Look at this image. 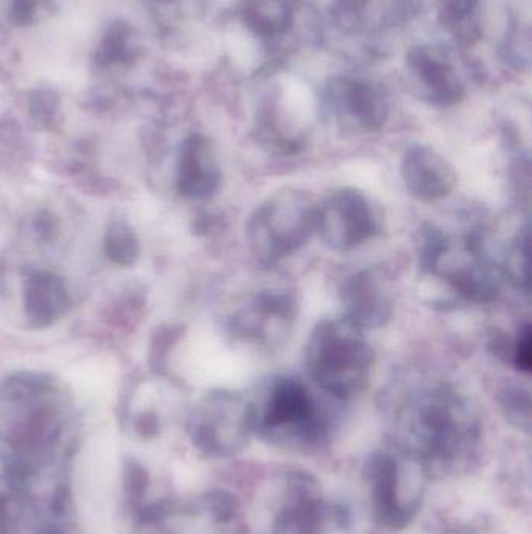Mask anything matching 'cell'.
Listing matches in <instances>:
<instances>
[{"mask_svg":"<svg viewBox=\"0 0 532 534\" xmlns=\"http://www.w3.org/2000/svg\"><path fill=\"white\" fill-rule=\"evenodd\" d=\"M400 452L425 475L456 474L478 449L481 419L475 405L447 385L409 392L395 416Z\"/></svg>","mask_w":532,"mask_h":534,"instance_id":"obj_1","label":"cell"},{"mask_svg":"<svg viewBox=\"0 0 532 534\" xmlns=\"http://www.w3.org/2000/svg\"><path fill=\"white\" fill-rule=\"evenodd\" d=\"M478 233L448 236L439 228L423 230L419 271L423 289H439L433 303H489L500 292V267L487 257Z\"/></svg>","mask_w":532,"mask_h":534,"instance_id":"obj_2","label":"cell"},{"mask_svg":"<svg viewBox=\"0 0 532 534\" xmlns=\"http://www.w3.org/2000/svg\"><path fill=\"white\" fill-rule=\"evenodd\" d=\"M373 363L366 333L347 317L320 322L306 342L309 378L336 399H350L366 388Z\"/></svg>","mask_w":532,"mask_h":534,"instance_id":"obj_3","label":"cell"},{"mask_svg":"<svg viewBox=\"0 0 532 534\" xmlns=\"http://www.w3.org/2000/svg\"><path fill=\"white\" fill-rule=\"evenodd\" d=\"M253 435L283 449L308 450L327 438L328 422L313 392L300 378L277 377L253 402Z\"/></svg>","mask_w":532,"mask_h":534,"instance_id":"obj_4","label":"cell"},{"mask_svg":"<svg viewBox=\"0 0 532 534\" xmlns=\"http://www.w3.org/2000/svg\"><path fill=\"white\" fill-rule=\"evenodd\" d=\"M317 232V205L300 189L283 188L259 203L245 227L253 257L274 266L306 246Z\"/></svg>","mask_w":532,"mask_h":534,"instance_id":"obj_5","label":"cell"},{"mask_svg":"<svg viewBox=\"0 0 532 534\" xmlns=\"http://www.w3.org/2000/svg\"><path fill=\"white\" fill-rule=\"evenodd\" d=\"M403 455V453H401ZM423 472L408 456L375 452L364 464L373 517L381 527L403 530L419 514L423 497Z\"/></svg>","mask_w":532,"mask_h":534,"instance_id":"obj_6","label":"cell"},{"mask_svg":"<svg viewBox=\"0 0 532 534\" xmlns=\"http://www.w3.org/2000/svg\"><path fill=\"white\" fill-rule=\"evenodd\" d=\"M188 430L192 444L205 455H238L253 436L250 402L235 391H211L192 411Z\"/></svg>","mask_w":532,"mask_h":534,"instance_id":"obj_7","label":"cell"},{"mask_svg":"<svg viewBox=\"0 0 532 534\" xmlns=\"http://www.w3.org/2000/svg\"><path fill=\"white\" fill-rule=\"evenodd\" d=\"M297 321V303L284 292L263 291L241 297L231 311L228 328L241 342L274 350L288 341Z\"/></svg>","mask_w":532,"mask_h":534,"instance_id":"obj_8","label":"cell"},{"mask_svg":"<svg viewBox=\"0 0 532 534\" xmlns=\"http://www.w3.org/2000/svg\"><path fill=\"white\" fill-rule=\"evenodd\" d=\"M380 213L358 189H337L317 207V232L336 252L366 244L380 232Z\"/></svg>","mask_w":532,"mask_h":534,"instance_id":"obj_9","label":"cell"},{"mask_svg":"<svg viewBox=\"0 0 532 534\" xmlns=\"http://www.w3.org/2000/svg\"><path fill=\"white\" fill-rule=\"evenodd\" d=\"M328 525L347 527V511L325 503L319 483L313 475L306 472L288 475L283 503L275 517L272 533L323 534Z\"/></svg>","mask_w":532,"mask_h":534,"instance_id":"obj_10","label":"cell"},{"mask_svg":"<svg viewBox=\"0 0 532 534\" xmlns=\"http://www.w3.org/2000/svg\"><path fill=\"white\" fill-rule=\"evenodd\" d=\"M341 302L344 317L362 330L384 327L394 314L391 283L380 269H364L348 277L341 288Z\"/></svg>","mask_w":532,"mask_h":534,"instance_id":"obj_11","label":"cell"},{"mask_svg":"<svg viewBox=\"0 0 532 534\" xmlns=\"http://www.w3.org/2000/svg\"><path fill=\"white\" fill-rule=\"evenodd\" d=\"M401 180L406 191L420 202H437L450 196L456 172L447 158L426 146H412L401 160Z\"/></svg>","mask_w":532,"mask_h":534,"instance_id":"obj_12","label":"cell"},{"mask_svg":"<svg viewBox=\"0 0 532 534\" xmlns=\"http://www.w3.org/2000/svg\"><path fill=\"white\" fill-rule=\"evenodd\" d=\"M333 104L342 129L352 133L380 130L389 114L383 89L366 82H344L337 86Z\"/></svg>","mask_w":532,"mask_h":534,"instance_id":"obj_13","label":"cell"},{"mask_svg":"<svg viewBox=\"0 0 532 534\" xmlns=\"http://www.w3.org/2000/svg\"><path fill=\"white\" fill-rule=\"evenodd\" d=\"M220 178L219 161L210 139L188 136L178 155V193L186 199H208L219 189Z\"/></svg>","mask_w":532,"mask_h":534,"instance_id":"obj_14","label":"cell"},{"mask_svg":"<svg viewBox=\"0 0 532 534\" xmlns=\"http://www.w3.org/2000/svg\"><path fill=\"white\" fill-rule=\"evenodd\" d=\"M409 65L425 85L428 99L437 105H453L462 97V86L447 57L440 50L420 47L409 54Z\"/></svg>","mask_w":532,"mask_h":534,"instance_id":"obj_15","label":"cell"},{"mask_svg":"<svg viewBox=\"0 0 532 534\" xmlns=\"http://www.w3.org/2000/svg\"><path fill=\"white\" fill-rule=\"evenodd\" d=\"M68 291L60 278L35 274L25 285V313L35 327H49L69 308Z\"/></svg>","mask_w":532,"mask_h":534,"instance_id":"obj_16","label":"cell"},{"mask_svg":"<svg viewBox=\"0 0 532 534\" xmlns=\"http://www.w3.org/2000/svg\"><path fill=\"white\" fill-rule=\"evenodd\" d=\"M244 21L256 35H277L288 29L291 10L283 0H247Z\"/></svg>","mask_w":532,"mask_h":534,"instance_id":"obj_17","label":"cell"},{"mask_svg":"<svg viewBox=\"0 0 532 534\" xmlns=\"http://www.w3.org/2000/svg\"><path fill=\"white\" fill-rule=\"evenodd\" d=\"M478 0H445L440 11V21L462 44L478 40L479 25L476 21Z\"/></svg>","mask_w":532,"mask_h":534,"instance_id":"obj_18","label":"cell"},{"mask_svg":"<svg viewBox=\"0 0 532 534\" xmlns=\"http://www.w3.org/2000/svg\"><path fill=\"white\" fill-rule=\"evenodd\" d=\"M105 250L114 263L121 264V266H132L138 260V238L125 222H116L108 230L107 238H105Z\"/></svg>","mask_w":532,"mask_h":534,"instance_id":"obj_19","label":"cell"},{"mask_svg":"<svg viewBox=\"0 0 532 534\" xmlns=\"http://www.w3.org/2000/svg\"><path fill=\"white\" fill-rule=\"evenodd\" d=\"M506 275L518 289L528 291L529 289V236L528 230L523 228L522 232L515 236L506 257Z\"/></svg>","mask_w":532,"mask_h":534,"instance_id":"obj_20","label":"cell"},{"mask_svg":"<svg viewBox=\"0 0 532 534\" xmlns=\"http://www.w3.org/2000/svg\"><path fill=\"white\" fill-rule=\"evenodd\" d=\"M504 416L518 430L528 433L531 427V399L526 389L509 386L501 397Z\"/></svg>","mask_w":532,"mask_h":534,"instance_id":"obj_21","label":"cell"},{"mask_svg":"<svg viewBox=\"0 0 532 534\" xmlns=\"http://www.w3.org/2000/svg\"><path fill=\"white\" fill-rule=\"evenodd\" d=\"M512 363L518 371L529 374L532 369V335L531 325L525 324L518 330L514 346H512Z\"/></svg>","mask_w":532,"mask_h":534,"instance_id":"obj_22","label":"cell"},{"mask_svg":"<svg viewBox=\"0 0 532 534\" xmlns=\"http://www.w3.org/2000/svg\"><path fill=\"white\" fill-rule=\"evenodd\" d=\"M149 486V475L139 464L128 463L125 469V488L133 500H141Z\"/></svg>","mask_w":532,"mask_h":534,"instance_id":"obj_23","label":"cell"},{"mask_svg":"<svg viewBox=\"0 0 532 534\" xmlns=\"http://www.w3.org/2000/svg\"><path fill=\"white\" fill-rule=\"evenodd\" d=\"M136 427H138V431L142 436L152 438V436L158 435V431H160V421H158V417L155 414H144V416L139 417Z\"/></svg>","mask_w":532,"mask_h":534,"instance_id":"obj_24","label":"cell"},{"mask_svg":"<svg viewBox=\"0 0 532 534\" xmlns=\"http://www.w3.org/2000/svg\"><path fill=\"white\" fill-rule=\"evenodd\" d=\"M43 534H64L63 531L58 530V528H47L44 530Z\"/></svg>","mask_w":532,"mask_h":534,"instance_id":"obj_25","label":"cell"},{"mask_svg":"<svg viewBox=\"0 0 532 534\" xmlns=\"http://www.w3.org/2000/svg\"><path fill=\"white\" fill-rule=\"evenodd\" d=\"M458 534H469V533H458Z\"/></svg>","mask_w":532,"mask_h":534,"instance_id":"obj_26","label":"cell"}]
</instances>
